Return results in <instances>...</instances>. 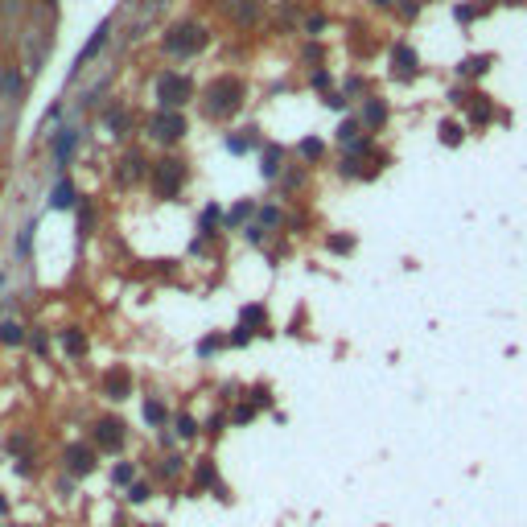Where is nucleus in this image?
I'll list each match as a JSON object with an SVG mask.
<instances>
[{
  "label": "nucleus",
  "mask_w": 527,
  "mask_h": 527,
  "mask_svg": "<svg viewBox=\"0 0 527 527\" xmlns=\"http://www.w3.org/2000/svg\"><path fill=\"white\" fill-rule=\"evenodd\" d=\"M91 227H95V206L83 198V206H78V231H83V235H91Z\"/></svg>",
  "instance_id": "30"
},
{
  "label": "nucleus",
  "mask_w": 527,
  "mask_h": 527,
  "mask_svg": "<svg viewBox=\"0 0 527 527\" xmlns=\"http://www.w3.org/2000/svg\"><path fill=\"white\" fill-rule=\"evenodd\" d=\"M239 326H243V330H251V334H268V313H264V305H247Z\"/></svg>",
  "instance_id": "20"
},
{
  "label": "nucleus",
  "mask_w": 527,
  "mask_h": 527,
  "mask_svg": "<svg viewBox=\"0 0 527 527\" xmlns=\"http://www.w3.org/2000/svg\"><path fill=\"white\" fill-rule=\"evenodd\" d=\"M182 470H186V457H182V454H165L161 461H157V466H153V478L173 482L177 474H182Z\"/></svg>",
  "instance_id": "16"
},
{
  "label": "nucleus",
  "mask_w": 527,
  "mask_h": 527,
  "mask_svg": "<svg viewBox=\"0 0 527 527\" xmlns=\"http://www.w3.org/2000/svg\"><path fill=\"white\" fill-rule=\"evenodd\" d=\"M58 342H62V350H66L71 359H83V355H87V334L74 330V326H66V330L58 334Z\"/></svg>",
  "instance_id": "14"
},
{
  "label": "nucleus",
  "mask_w": 527,
  "mask_h": 527,
  "mask_svg": "<svg viewBox=\"0 0 527 527\" xmlns=\"http://www.w3.org/2000/svg\"><path fill=\"white\" fill-rule=\"evenodd\" d=\"M330 251H338V256H346V251H355V239L350 235H330V243H326Z\"/></svg>",
  "instance_id": "37"
},
{
  "label": "nucleus",
  "mask_w": 527,
  "mask_h": 527,
  "mask_svg": "<svg viewBox=\"0 0 527 527\" xmlns=\"http://www.w3.org/2000/svg\"><path fill=\"white\" fill-rule=\"evenodd\" d=\"M17 527H29V523H17Z\"/></svg>",
  "instance_id": "49"
},
{
  "label": "nucleus",
  "mask_w": 527,
  "mask_h": 527,
  "mask_svg": "<svg viewBox=\"0 0 527 527\" xmlns=\"http://www.w3.org/2000/svg\"><path fill=\"white\" fill-rule=\"evenodd\" d=\"M490 116H495V112H490V103H486V99H482V103H474V107H470V120H474V124H486V120H490Z\"/></svg>",
  "instance_id": "40"
},
{
  "label": "nucleus",
  "mask_w": 527,
  "mask_h": 527,
  "mask_svg": "<svg viewBox=\"0 0 527 527\" xmlns=\"http://www.w3.org/2000/svg\"><path fill=\"white\" fill-rule=\"evenodd\" d=\"M17 49H21V66L25 74H37L46 66L49 58V33L42 25H25L21 33H17Z\"/></svg>",
  "instance_id": "3"
},
{
  "label": "nucleus",
  "mask_w": 527,
  "mask_h": 527,
  "mask_svg": "<svg viewBox=\"0 0 527 527\" xmlns=\"http://www.w3.org/2000/svg\"><path fill=\"white\" fill-rule=\"evenodd\" d=\"M103 396H107V400H128V396H132V371H128V367H112V371L103 375Z\"/></svg>",
  "instance_id": "10"
},
{
  "label": "nucleus",
  "mask_w": 527,
  "mask_h": 527,
  "mask_svg": "<svg viewBox=\"0 0 527 527\" xmlns=\"http://www.w3.org/2000/svg\"><path fill=\"white\" fill-rule=\"evenodd\" d=\"M29 243H33V227H25L21 235H17V243H13V247H17V256H29Z\"/></svg>",
  "instance_id": "42"
},
{
  "label": "nucleus",
  "mask_w": 527,
  "mask_h": 527,
  "mask_svg": "<svg viewBox=\"0 0 527 527\" xmlns=\"http://www.w3.org/2000/svg\"><path fill=\"white\" fill-rule=\"evenodd\" d=\"M251 338H256V334H251V330H243V326H239V330H235V334L227 338V342H231V346H247Z\"/></svg>",
  "instance_id": "45"
},
{
  "label": "nucleus",
  "mask_w": 527,
  "mask_h": 527,
  "mask_svg": "<svg viewBox=\"0 0 527 527\" xmlns=\"http://www.w3.org/2000/svg\"><path fill=\"white\" fill-rule=\"evenodd\" d=\"M301 157H305V161H317V157H321V141H317V136L301 141Z\"/></svg>",
  "instance_id": "39"
},
{
  "label": "nucleus",
  "mask_w": 527,
  "mask_h": 527,
  "mask_svg": "<svg viewBox=\"0 0 527 527\" xmlns=\"http://www.w3.org/2000/svg\"><path fill=\"white\" fill-rule=\"evenodd\" d=\"M4 449H8L13 457H29V449H33V437H29V432H8V437H4Z\"/></svg>",
  "instance_id": "25"
},
{
  "label": "nucleus",
  "mask_w": 527,
  "mask_h": 527,
  "mask_svg": "<svg viewBox=\"0 0 527 527\" xmlns=\"http://www.w3.org/2000/svg\"><path fill=\"white\" fill-rule=\"evenodd\" d=\"M362 120H367V128H384L387 107L379 103V99H367V107H362Z\"/></svg>",
  "instance_id": "26"
},
{
  "label": "nucleus",
  "mask_w": 527,
  "mask_h": 527,
  "mask_svg": "<svg viewBox=\"0 0 527 527\" xmlns=\"http://www.w3.org/2000/svg\"><path fill=\"white\" fill-rule=\"evenodd\" d=\"M223 346H227V338H223V334H206L202 342H198V359H211V355H218Z\"/></svg>",
  "instance_id": "28"
},
{
  "label": "nucleus",
  "mask_w": 527,
  "mask_h": 527,
  "mask_svg": "<svg viewBox=\"0 0 527 527\" xmlns=\"http://www.w3.org/2000/svg\"><path fill=\"white\" fill-rule=\"evenodd\" d=\"M190 95H194V83L186 78V74H161V78H157V99H161V112H182Z\"/></svg>",
  "instance_id": "6"
},
{
  "label": "nucleus",
  "mask_w": 527,
  "mask_h": 527,
  "mask_svg": "<svg viewBox=\"0 0 527 527\" xmlns=\"http://www.w3.org/2000/svg\"><path fill=\"white\" fill-rule=\"evenodd\" d=\"M243 235H247V243H264V227H247Z\"/></svg>",
  "instance_id": "46"
},
{
  "label": "nucleus",
  "mask_w": 527,
  "mask_h": 527,
  "mask_svg": "<svg viewBox=\"0 0 527 527\" xmlns=\"http://www.w3.org/2000/svg\"><path fill=\"white\" fill-rule=\"evenodd\" d=\"M198 432H202V425L194 420L190 412H177V416H173V437H177V441H194Z\"/></svg>",
  "instance_id": "21"
},
{
  "label": "nucleus",
  "mask_w": 527,
  "mask_h": 527,
  "mask_svg": "<svg viewBox=\"0 0 527 527\" xmlns=\"http://www.w3.org/2000/svg\"><path fill=\"white\" fill-rule=\"evenodd\" d=\"M148 136L161 144H177L186 136V116L182 112H157L153 120H148Z\"/></svg>",
  "instance_id": "8"
},
{
  "label": "nucleus",
  "mask_w": 527,
  "mask_h": 527,
  "mask_svg": "<svg viewBox=\"0 0 527 527\" xmlns=\"http://www.w3.org/2000/svg\"><path fill=\"white\" fill-rule=\"evenodd\" d=\"M223 429H227V416H211V420L202 425V432H206V437H223Z\"/></svg>",
  "instance_id": "41"
},
{
  "label": "nucleus",
  "mask_w": 527,
  "mask_h": 527,
  "mask_svg": "<svg viewBox=\"0 0 527 527\" xmlns=\"http://www.w3.org/2000/svg\"><path fill=\"white\" fill-rule=\"evenodd\" d=\"M141 416H144V425H148V429H165V420H169L165 404H161V400H157V396H148V400H144Z\"/></svg>",
  "instance_id": "17"
},
{
  "label": "nucleus",
  "mask_w": 527,
  "mask_h": 527,
  "mask_svg": "<svg viewBox=\"0 0 527 527\" xmlns=\"http://www.w3.org/2000/svg\"><path fill=\"white\" fill-rule=\"evenodd\" d=\"M256 412H260V408L243 396L239 404H235V412H231V425H251V420H256Z\"/></svg>",
  "instance_id": "27"
},
{
  "label": "nucleus",
  "mask_w": 527,
  "mask_h": 527,
  "mask_svg": "<svg viewBox=\"0 0 527 527\" xmlns=\"http://www.w3.org/2000/svg\"><path fill=\"white\" fill-rule=\"evenodd\" d=\"M247 396H251V404L256 408H272V391H268V387H251V391H247Z\"/></svg>",
  "instance_id": "38"
},
{
  "label": "nucleus",
  "mask_w": 527,
  "mask_h": 527,
  "mask_svg": "<svg viewBox=\"0 0 527 527\" xmlns=\"http://www.w3.org/2000/svg\"><path fill=\"white\" fill-rule=\"evenodd\" d=\"M0 515H8V499L4 495H0Z\"/></svg>",
  "instance_id": "47"
},
{
  "label": "nucleus",
  "mask_w": 527,
  "mask_h": 527,
  "mask_svg": "<svg viewBox=\"0 0 527 527\" xmlns=\"http://www.w3.org/2000/svg\"><path fill=\"white\" fill-rule=\"evenodd\" d=\"M437 132H441V144H449V148H454V144H461V136H466V132H461V124H441V128H437Z\"/></svg>",
  "instance_id": "31"
},
{
  "label": "nucleus",
  "mask_w": 527,
  "mask_h": 527,
  "mask_svg": "<svg viewBox=\"0 0 527 527\" xmlns=\"http://www.w3.org/2000/svg\"><path fill=\"white\" fill-rule=\"evenodd\" d=\"M148 499H153V482H132V486H128V503L132 507L148 503Z\"/></svg>",
  "instance_id": "29"
},
{
  "label": "nucleus",
  "mask_w": 527,
  "mask_h": 527,
  "mask_svg": "<svg viewBox=\"0 0 527 527\" xmlns=\"http://www.w3.org/2000/svg\"><path fill=\"white\" fill-rule=\"evenodd\" d=\"M235 21H256V4H251V0H247V4H239V8H235Z\"/></svg>",
  "instance_id": "44"
},
{
  "label": "nucleus",
  "mask_w": 527,
  "mask_h": 527,
  "mask_svg": "<svg viewBox=\"0 0 527 527\" xmlns=\"http://www.w3.org/2000/svg\"><path fill=\"white\" fill-rule=\"evenodd\" d=\"M13 470H17L21 478H33V474H37V457H33V454H29V457H17V461H13Z\"/></svg>",
  "instance_id": "36"
},
{
  "label": "nucleus",
  "mask_w": 527,
  "mask_h": 527,
  "mask_svg": "<svg viewBox=\"0 0 527 527\" xmlns=\"http://www.w3.org/2000/svg\"><path fill=\"white\" fill-rule=\"evenodd\" d=\"M218 223H223V211H218V206H206V211H202V235H215Z\"/></svg>",
  "instance_id": "33"
},
{
  "label": "nucleus",
  "mask_w": 527,
  "mask_h": 527,
  "mask_svg": "<svg viewBox=\"0 0 527 527\" xmlns=\"http://www.w3.org/2000/svg\"><path fill=\"white\" fill-rule=\"evenodd\" d=\"M198 490H215L223 503H231V495H227V486H223V478H218L211 457H198V461H194V495H198Z\"/></svg>",
  "instance_id": "9"
},
{
  "label": "nucleus",
  "mask_w": 527,
  "mask_h": 527,
  "mask_svg": "<svg viewBox=\"0 0 527 527\" xmlns=\"http://www.w3.org/2000/svg\"><path fill=\"white\" fill-rule=\"evenodd\" d=\"M103 42H107V25H99L95 33H91V42L78 49V58H74V71H78V66H87V62L99 54V46H103Z\"/></svg>",
  "instance_id": "18"
},
{
  "label": "nucleus",
  "mask_w": 527,
  "mask_h": 527,
  "mask_svg": "<svg viewBox=\"0 0 527 527\" xmlns=\"http://www.w3.org/2000/svg\"><path fill=\"white\" fill-rule=\"evenodd\" d=\"M74 144H78V132H74V128H62V132L54 136V165H58V169H66V165H71Z\"/></svg>",
  "instance_id": "11"
},
{
  "label": "nucleus",
  "mask_w": 527,
  "mask_h": 527,
  "mask_svg": "<svg viewBox=\"0 0 527 527\" xmlns=\"http://www.w3.org/2000/svg\"><path fill=\"white\" fill-rule=\"evenodd\" d=\"M251 215H256V206H251V202H239V206H235V211L227 215V227H243V223H247Z\"/></svg>",
  "instance_id": "32"
},
{
  "label": "nucleus",
  "mask_w": 527,
  "mask_h": 527,
  "mask_svg": "<svg viewBox=\"0 0 527 527\" xmlns=\"http://www.w3.org/2000/svg\"><path fill=\"white\" fill-rule=\"evenodd\" d=\"M0 95L8 99V103H17V99L25 95V74L17 71V66H4V71H0Z\"/></svg>",
  "instance_id": "12"
},
{
  "label": "nucleus",
  "mask_w": 527,
  "mask_h": 527,
  "mask_svg": "<svg viewBox=\"0 0 527 527\" xmlns=\"http://www.w3.org/2000/svg\"><path fill=\"white\" fill-rule=\"evenodd\" d=\"M71 202H74V186L66 182V177H58V186L49 190V206H54V211H66Z\"/></svg>",
  "instance_id": "24"
},
{
  "label": "nucleus",
  "mask_w": 527,
  "mask_h": 527,
  "mask_svg": "<svg viewBox=\"0 0 527 527\" xmlns=\"http://www.w3.org/2000/svg\"><path fill=\"white\" fill-rule=\"evenodd\" d=\"M486 62H490V58H466L461 71H466V74H482V71H486Z\"/></svg>",
  "instance_id": "43"
},
{
  "label": "nucleus",
  "mask_w": 527,
  "mask_h": 527,
  "mask_svg": "<svg viewBox=\"0 0 527 527\" xmlns=\"http://www.w3.org/2000/svg\"><path fill=\"white\" fill-rule=\"evenodd\" d=\"M62 466H66L71 478H91L99 470V449L95 445H83V441H71L62 449Z\"/></svg>",
  "instance_id": "7"
},
{
  "label": "nucleus",
  "mask_w": 527,
  "mask_h": 527,
  "mask_svg": "<svg viewBox=\"0 0 527 527\" xmlns=\"http://www.w3.org/2000/svg\"><path fill=\"white\" fill-rule=\"evenodd\" d=\"M148 182H153V194L169 202V198H177L182 182H186V165H182V161H173V157H165V161H157V165H153Z\"/></svg>",
  "instance_id": "4"
},
{
  "label": "nucleus",
  "mask_w": 527,
  "mask_h": 527,
  "mask_svg": "<svg viewBox=\"0 0 527 527\" xmlns=\"http://www.w3.org/2000/svg\"><path fill=\"white\" fill-rule=\"evenodd\" d=\"M391 62H396V74H400V78H412V74H416V54L408 46L391 49Z\"/></svg>",
  "instance_id": "23"
},
{
  "label": "nucleus",
  "mask_w": 527,
  "mask_h": 527,
  "mask_svg": "<svg viewBox=\"0 0 527 527\" xmlns=\"http://www.w3.org/2000/svg\"><path fill=\"white\" fill-rule=\"evenodd\" d=\"M128 527H148V523H128Z\"/></svg>",
  "instance_id": "48"
},
{
  "label": "nucleus",
  "mask_w": 527,
  "mask_h": 527,
  "mask_svg": "<svg viewBox=\"0 0 527 527\" xmlns=\"http://www.w3.org/2000/svg\"><path fill=\"white\" fill-rule=\"evenodd\" d=\"M136 482V461H128V457H120L116 466H112V486H120V490H128Z\"/></svg>",
  "instance_id": "22"
},
{
  "label": "nucleus",
  "mask_w": 527,
  "mask_h": 527,
  "mask_svg": "<svg viewBox=\"0 0 527 527\" xmlns=\"http://www.w3.org/2000/svg\"><path fill=\"white\" fill-rule=\"evenodd\" d=\"M338 144L346 148V153H367V141H362V132H359V124L355 120H342V128H338Z\"/></svg>",
  "instance_id": "13"
},
{
  "label": "nucleus",
  "mask_w": 527,
  "mask_h": 527,
  "mask_svg": "<svg viewBox=\"0 0 527 527\" xmlns=\"http://www.w3.org/2000/svg\"><path fill=\"white\" fill-rule=\"evenodd\" d=\"M280 173V148H264V177Z\"/></svg>",
  "instance_id": "34"
},
{
  "label": "nucleus",
  "mask_w": 527,
  "mask_h": 527,
  "mask_svg": "<svg viewBox=\"0 0 527 527\" xmlns=\"http://www.w3.org/2000/svg\"><path fill=\"white\" fill-rule=\"evenodd\" d=\"M25 338H29V330H25L17 317H4V321H0V346H25Z\"/></svg>",
  "instance_id": "15"
},
{
  "label": "nucleus",
  "mask_w": 527,
  "mask_h": 527,
  "mask_svg": "<svg viewBox=\"0 0 527 527\" xmlns=\"http://www.w3.org/2000/svg\"><path fill=\"white\" fill-rule=\"evenodd\" d=\"M136 177H144V157L141 153H128L120 161V186H132Z\"/></svg>",
  "instance_id": "19"
},
{
  "label": "nucleus",
  "mask_w": 527,
  "mask_h": 527,
  "mask_svg": "<svg viewBox=\"0 0 527 527\" xmlns=\"http://www.w3.org/2000/svg\"><path fill=\"white\" fill-rule=\"evenodd\" d=\"M91 445H95L99 454H120L124 445H128V425H124L120 416H103V420H95Z\"/></svg>",
  "instance_id": "5"
},
{
  "label": "nucleus",
  "mask_w": 527,
  "mask_h": 527,
  "mask_svg": "<svg viewBox=\"0 0 527 527\" xmlns=\"http://www.w3.org/2000/svg\"><path fill=\"white\" fill-rule=\"evenodd\" d=\"M243 99H247L243 83L235 74H223V78H215V83L206 87V116H211V120H231L243 107Z\"/></svg>",
  "instance_id": "1"
},
{
  "label": "nucleus",
  "mask_w": 527,
  "mask_h": 527,
  "mask_svg": "<svg viewBox=\"0 0 527 527\" xmlns=\"http://www.w3.org/2000/svg\"><path fill=\"white\" fill-rule=\"evenodd\" d=\"M206 42H211L206 25L177 21V25H169V33H165V54H173V58H194V54L206 49Z\"/></svg>",
  "instance_id": "2"
},
{
  "label": "nucleus",
  "mask_w": 527,
  "mask_h": 527,
  "mask_svg": "<svg viewBox=\"0 0 527 527\" xmlns=\"http://www.w3.org/2000/svg\"><path fill=\"white\" fill-rule=\"evenodd\" d=\"M107 132H112V136H124V132H128V112H107Z\"/></svg>",
  "instance_id": "35"
}]
</instances>
